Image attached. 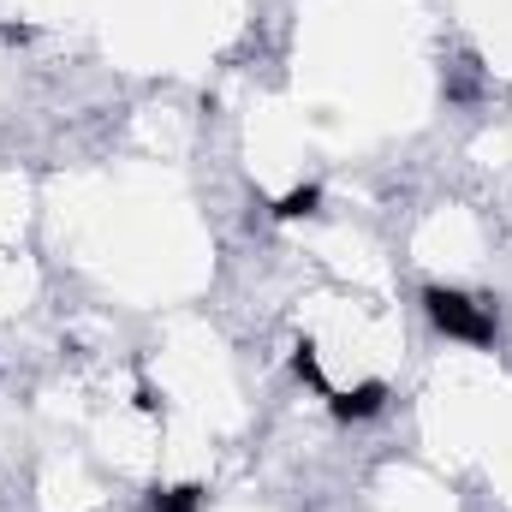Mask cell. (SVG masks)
Instances as JSON below:
<instances>
[{
    "instance_id": "obj_1",
    "label": "cell",
    "mask_w": 512,
    "mask_h": 512,
    "mask_svg": "<svg viewBox=\"0 0 512 512\" xmlns=\"http://www.w3.org/2000/svg\"><path fill=\"white\" fill-rule=\"evenodd\" d=\"M423 310H429V322H435L447 340L495 346V310H489V304H477V298H465V292H453V286H429V292H423Z\"/></svg>"
},
{
    "instance_id": "obj_2",
    "label": "cell",
    "mask_w": 512,
    "mask_h": 512,
    "mask_svg": "<svg viewBox=\"0 0 512 512\" xmlns=\"http://www.w3.org/2000/svg\"><path fill=\"white\" fill-rule=\"evenodd\" d=\"M328 405H334L340 423H364V417H376V411L387 405V387L364 382V387H352V393H328Z\"/></svg>"
},
{
    "instance_id": "obj_3",
    "label": "cell",
    "mask_w": 512,
    "mask_h": 512,
    "mask_svg": "<svg viewBox=\"0 0 512 512\" xmlns=\"http://www.w3.org/2000/svg\"><path fill=\"white\" fill-rule=\"evenodd\" d=\"M149 512H203V489L197 483H179V489H155Z\"/></svg>"
},
{
    "instance_id": "obj_4",
    "label": "cell",
    "mask_w": 512,
    "mask_h": 512,
    "mask_svg": "<svg viewBox=\"0 0 512 512\" xmlns=\"http://www.w3.org/2000/svg\"><path fill=\"white\" fill-rule=\"evenodd\" d=\"M316 209H322V191L304 185V191H286V197L274 203V221H304V215H316Z\"/></svg>"
},
{
    "instance_id": "obj_5",
    "label": "cell",
    "mask_w": 512,
    "mask_h": 512,
    "mask_svg": "<svg viewBox=\"0 0 512 512\" xmlns=\"http://www.w3.org/2000/svg\"><path fill=\"white\" fill-rule=\"evenodd\" d=\"M292 376H298V382H310L316 393H334L328 376H322V364H316V346H310V340H298V346H292Z\"/></svg>"
}]
</instances>
